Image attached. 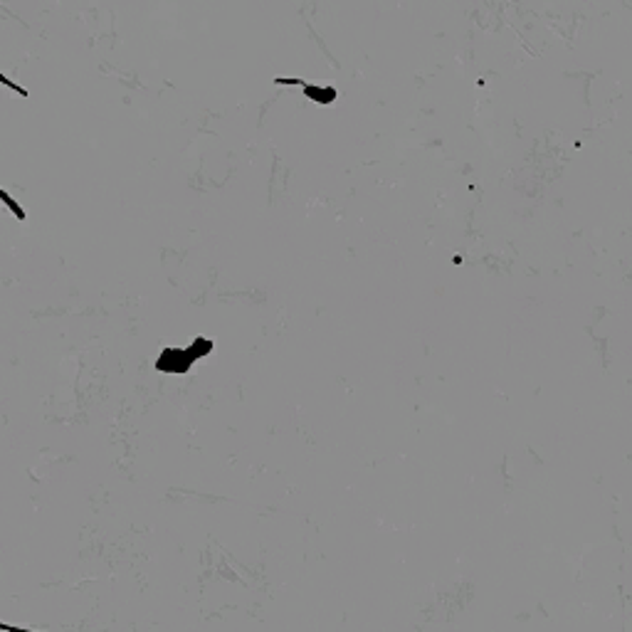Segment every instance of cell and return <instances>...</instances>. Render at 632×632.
I'll return each instance as SVG.
<instances>
[{"label": "cell", "instance_id": "1", "mask_svg": "<svg viewBox=\"0 0 632 632\" xmlns=\"http://www.w3.org/2000/svg\"><path fill=\"white\" fill-rule=\"evenodd\" d=\"M0 632H32V630H23V627H12V625H5V622H0Z\"/></svg>", "mask_w": 632, "mask_h": 632}]
</instances>
